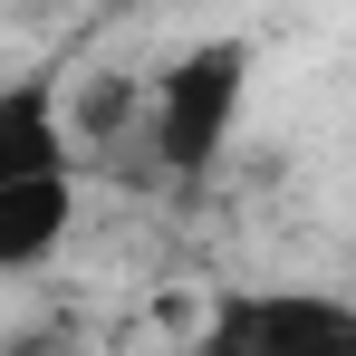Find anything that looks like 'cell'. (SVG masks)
Segmentation results:
<instances>
[{
  "label": "cell",
  "mask_w": 356,
  "mask_h": 356,
  "mask_svg": "<svg viewBox=\"0 0 356 356\" xmlns=\"http://www.w3.org/2000/svg\"><path fill=\"white\" fill-rule=\"evenodd\" d=\"M241 106H250V39H193L145 87L154 164L164 174H212L232 154V135H241Z\"/></svg>",
  "instance_id": "1"
},
{
  "label": "cell",
  "mask_w": 356,
  "mask_h": 356,
  "mask_svg": "<svg viewBox=\"0 0 356 356\" xmlns=\"http://www.w3.org/2000/svg\"><path fill=\"white\" fill-rule=\"evenodd\" d=\"M193 356H356V298L318 280H232L202 298Z\"/></svg>",
  "instance_id": "2"
},
{
  "label": "cell",
  "mask_w": 356,
  "mask_h": 356,
  "mask_svg": "<svg viewBox=\"0 0 356 356\" xmlns=\"http://www.w3.org/2000/svg\"><path fill=\"white\" fill-rule=\"evenodd\" d=\"M77 164L49 154V164H19V174H0V280H29V270H49L77 232Z\"/></svg>",
  "instance_id": "3"
},
{
  "label": "cell",
  "mask_w": 356,
  "mask_h": 356,
  "mask_svg": "<svg viewBox=\"0 0 356 356\" xmlns=\"http://www.w3.org/2000/svg\"><path fill=\"white\" fill-rule=\"evenodd\" d=\"M49 154H67V135H58V97H49L39 77L0 87V174H19V164H49Z\"/></svg>",
  "instance_id": "4"
}]
</instances>
